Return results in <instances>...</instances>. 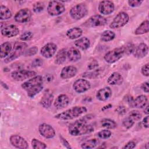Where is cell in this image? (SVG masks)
Segmentation results:
<instances>
[{
  "mask_svg": "<svg viewBox=\"0 0 149 149\" xmlns=\"http://www.w3.org/2000/svg\"><path fill=\"white\" fill-rule=\"evenodd\" d=\"M123 81V78L118 72L112 73L108 78L107 83L110 85H120Z\"/></svg>",
  "mask_w": 149,
  "mask_h": 149,
  "instance_id": "obj_22",
  "label": "cell"
},
{
  "mask_svg": "<svg viewBox=\"0 0 149 149\" xmlns=\"http://www.w3.org/2000/svg\"><path fill=\"white\" fill-rule=\"evenodd\" d=\"M32 16L31 10L28 8H23L19 10L15 15V20L20 23H24L30 20Z\"/></svg>",
  "mask_w": 149,
  "mask_h": 149,
  "instance_id": "obj_11",
  "label": "cell"
},
{
  "mask_svg": "<svg viewBox=\"0 0 149 149\" xmlns=\"http://www.w3.org/2000/svg\"><path fill=\"white\" fill-rule=\"evenodd\" d=\"M134 123V120H133L130 116L125 118L122 122V125L126 129H130L133 126Z\"/></svg>",
  "mask_w": 149,
  "mask_h": 149,
  "instance_id": "obj_38",
  "label": "cell"
},
{
  "mask_svg": "<svg viewBox=\"0 0 149 149\" xmlns=\"http://www.w3.org/2000/svg\"><path fill=\"white\" fill-rule=\"evenodd\" d=\"M112 95V90L109 87H105L100 89L97 94L96 97L100 101L108 100Z\"/></svg>",
  "mask_w": 149,
  "mask_h": 149,
  "instance_id": "obj_21",
  "label": "cell"
},
{
  "mask_svg": "<svg viewBox=\"0 0 149 149\" xmlns=\"http://www.w3.org/2000/svg\"><path fill=\"white\" fill-rule=\"evenodd\" d=\"M65 6L57 1H49L47 6V12L49 15L52 16H59L64 12Z\"/></svg>",
  "mask_w": 149,
  "mask_h": 149,
  "instance_id": "obj_8",
  "label": "cell"
},
{
  "mask_svg": "<svg viewBox=\"0 0 149 149\" xmlns=\"http://www.w3.org/2000/svg\"><path fill=\"white\" fill-rule=\"evenodd\" d=\"M37 51H38L37 47L36 46H34V47L29 48L28 49L24 51L23 55L25 56H33V55H35L36 54H37Z\"/></svg>",
  "mask_w": 149,
  "mask_h": 149,
  "instance_id": "obj_40",
  "label": "cell"
},
{
  "mask_svg": "<svg viewBox=\"0 0 149 149\" xmlns=\"http://www.w3.org/2000/svg\"><path fill=\"white\" fill-rule=\"evenodd\" d=\"M149 31V21L146 20L143 22L134 31L136 35H140L147 33Z\"/></svg>",
  "mask_w": 149,
  "mask_h": 149,
  "instance_id": "obj_29",
  "label": "cell"
},
{
  "mask_svg": "<svg viewBox=\"0 0 149 149\" xmlns=\"http://www.w3.org/2000/svg\"><path fill=\"white\" fill-rule=\"evenodd\" d=\"M12 17V12L10 9L4 6L1 5L0 6V19L1 20H8Z\"/></svg>",
  "mask_w": 149,
  "mask_h": 149,
  "instance_id": "obj_30",
  "label": "cell"
},
{
  "mask_svg": "<svg viewBox=\"0 0 149 149\" xmlns=\"http://www.w3.org/2000/svg\"><path fill=\"white\" fill-rule=\"evenodd\" d=\"M129 20V15L124 12H119L113 19L111 24H109V27L113 29L120 28L125 26Z\"/></svg>",
  "mask_w": 149,
  "mask_h": 149,
  "instance_id": "obj_6",
  "label": "cell"
},
{
  "mask_svg": "<svg viewBox=\"0 0 149 149\" xmlns=\"http://www.w3.org/2000/svg\"><path fill=\"white\" fill-rule=\"evenodd\" d=\"M33 34L31 31H25L20 37V38L22 41H29L33 38Z\"/></svg>",
  "mask_w": 149,
  "mask_h": 149,
  "instance_id": "obj_42",
  "label": "cell"
},
{
  "mask_svg": "<svg viewBox=\"0 0 149 149\" xmlns=\"http://www.w3.org/2000/svg\"><path fill=\"white\" fill-rule=\"evenodd\" d=\"M42 65V61L41 59H40L39 58L35 59L32 62V66H33V67L40 66Z\"/></svg>",
  "mask_w": 149,
  "mask_h": 149,
  "instance_id": "obj_46",
  "label": "cell"
},
{
  "mask_svg": "<svg viewBox=\"0 0 149 149\" xmlns=\"http://www.w3.org/2000/svg\"><path fill=\"white\" fill-rule=\"evenodd\" d=\"M135 147H136V143L133 141H130L125 144V146L123 147V148L132 149V148H134Z\"/></svg>",
  "mask_w": 149,
  "mask_h": 149,
  "instance_id": "obj_49",
  "label": "cell"
},
{
  "mask_svg": "<svg viewBox=\"0 0 149 149\" xmlns=\"http://www.w3.org/2000/svg\"><path fill=\"white\" fill-rule=\"evenodd\" d=\"M98 66V63L96 61H91L90 63H88L87 68L90 70H93L95 68H97Z\"/></svg>",
  "mask_w": 149,
  "mask_h": 149,
  "instance_id": "obj_47",
  "label": "cell"
},
{
  "mask_svg": "<svg viewBox=\"0 0 149 149\" xmlns=\"http://www.w3.org/2000/svg\"><path fill=\"white\" fill-rule=\"evenodd\" d=\"M99 144V140L97 139H92L83 142L81 144V147L84 149H90L95 148Z\"/></svg>",
  "mask_w": 149,
  "mask_h": 149,
  "instance_id": "obj_32",
  "label": "cell"
},
{
  "mask_svg": "<svg viewBox=\"0 0 149 149\" xmlns=\"http://www.w3.org/2000/svg\"><path fill=\"white\" fill-rule=\"evenodd\" d=\"M19 33V28L13 24L4 27L1 30V34L3 36L8 38L16 36Z\"/></svg>",
  "mask_w": 149,
  "mask_h": 149,
  "instance_id": "obj_17",
  "label": "cell"
},
{
  "mask_svg": "<svg viewBox=\"0 0 149 149\" xmlns=\"http://www.w3.org/2000/svg\"><path fill=\"white\" fill-rule=\"evenodd\" d=\"M12 51V45L8 42H5L1 45V58H6Z\"/></svg>",
  "mask_w": 149,
  "mask_h": 149,
  "instance_id": "obj_28",
  "label": "cell"
},
{
  "mask_svg": "<svg viewBox=\"0 0 149 149\" xmlns=\"http://www.w3.org/2000/svg\"><path fill=\"white\" fill-rule=\"evenodd\" d=\"M107 23V19L100 15H95L91 16L88 20H87L83 24L84 26L93 27L104 26Z\"/></svg>",
  "mask_w": 149,
  "mask_h": 149,
  "instance_id": "obj_9",
  "label": "cell"
},
{
  "mask_svg": "<svg viewBox=\"0 0 149 149\" xmlns=\"http://www.w3.org/2000/svg\"><path fill=\"white\" fill-rule=\"evenodd\" d=\"M69 104V98L66 94H60L56 98L54 106L56 109H61L66 107Z\"/></svg>",
  "mask_w": 149,
  "mask_h": 149,
  "instance_id": "obj_20",
  "label": "cell"
},
{
  "mask_svg": "<svg viewBox=\"0 0 149 149\" xmlns=\"http://www.w3.org/2000/svg\"><path fill=\"white\" fill-rule=\"evenodd\" d=\"M31 146L34 149H44L47 148V146L44 143L36 139H32Z\"/></svg>",
  "mask_w": 149,
  "mask_h": 149,
  "instance_id": "obj_36",
  "label": "cell"
},
{
  "mask_svg": "<svg viewBox=\"0 0 149 149\" xmlns=\"http://www.w3.org/2000/svg\"><path fill=\"white\" fill-rule=\"evenodd\" d=\"M101 125L107 129H113L117 126L116 123L112 119L104 118L101 120Z\"/></svg>",
  "mask_w": 149,
  "mask_h": 149,
  "instance_id": "obj_33",
  "label": "cell"
},
{
  "mask_svg": "<svg viewBox=\"0 0 149 149\" xmlns=\"http://www.w3.org/2000/svg\"><path fill=\"white\" fill-rule=\"evenodd\" d=\"M148 52V45L144 42H141L135 47L133 53L134 57L137 58H142L147 55Z\"/></svg>",
  "mask_w": 149,
  "mask_h": 149,
  "instance_id": "obj_18",
  "label": "cell"
},
{
  "mask_svg": "<svg viewBox=\"0 0 149 149\" xmlns=\"http://www.w3.org/2000/svg\"><path fill=\"white\" fill-rule=\"evenodd\" d=\"M38 131L40 134L46 139H51L55 135L54 129L50 125L45 123L40 125Z\"/></svg>",
  "mask_w": 149,
  "mask_h": 149,
  "instance_id": "obj_13",
  "label": "cell"
},
{
  "mask_svg": "<svg viewBox=\"0 0 149 149\" xmlns=\"http://www.w3.org/2000/svg\"><path fill=\"white\" fill-rule=\"evenodd\" d=\"M90 115L76 120L71 123L68 128L69 133L73 136H82L93 132L94 130L93 126L88 123L90 119Z\"/></svg>",
  "mask_w": 149,
  "mask_h": 149,
  "instance_id": "obj_1",
  "label": "cell"
},
{
  "mask_svg": "<svg viewBox=\"0 0 149 149\" xmlns=\"http://www.w3.org/2000/svg\"><path fill=\"white\" fill-rule=\"evenodd\" d=\"M81 56L79 50L74 47L70 48L67 51V57L70 62H76L80 59Z\"/></svg>",
  "mask_w": 149,
  "mask_h": 149,
  "instance_id": "obj_23",
  "label": "cell"
},
{
  "mask_svg": "<svg viewBox=\"0 0 149 149\" xmlns=\"http://www.w3.org/2000/svg\"><path fill=\"white\" fill-rule=\"evenodd\" d=\"M115 37V34L111 30H105L101 34V39L103 41L108 42L113 40Z\"/></svg>",
  "mask_w": 149,
  "mask_h": 149,
  "instance_id": "obj_34",
  "label": "cell"
},
{
  "mask_svg": "<svg viewBox=\"0 0 149 149\" xmlns=\"http://www.w3.org/2000/svg\"><path fill=\"white\" fill-rule=\"evenodd\" d=\"M67 56V52L65 49H62L59 50L56 55L55 57V63L58 65L62 64L65 62Z\"/></svg>",
  "mask_w": 149,
  "mask_h": 149,
  "instance_id": "obj_31",
  "label": "cell"
},
{
  "mask_svg": "<svg viewBox=\"0 0 149 149\" xmlns=\"http://www.w3.org/2000/svg\"><path fill=\"white\" fill-rule=\"evenodd\" d=\"M43 79H44V81L45 80L47 81H51L53 79V76L50 74H47L43 77Z\"/></svg>",
  "mask_w": 149,
  "mask_h": 149,
  "instance_id": "obj_53",
  "label": "cell"
},
{
  "mask_svg": "<svg viewBox=\"0 0 149 149\" xmlns=\"http://www.w3.org/2000/svg\"><path fill=\"white\" fill-rule=\"evenodd\" d=\"M53 100H54L53 94L51 93L47 92L42 97L40 101V104L44 108H48L51 107L52 102L53 101Z\"/></svg>",
  "mask_w": 149,
  "mask_h": 149,
  "instance_id": "obj_25",
  "label": "cell"
},
{
  "mask_svg": "<svg viewBox=\"0 0 149 149\" xmlns=\"http://www.w3.org/2000/svg\"><path fill=\"white\" fill-rule=\"evenodd\" d=\"M117 112L120 115H123L126 112V109L124 106H119L118 108L116 109Z\"/></svg>",
  "mask_w": 149,
  "mask_h": 149,
  "instance_id": "obj_50",
  "label": "cell"
},
{
  "mask_svg": "<svg viewBox=\"0 0 149 149\" xmlns=\"http://www.w3.org/2000/svg\"><path fill=\"white\" fill-rule=\"evenodd\" d=\"M135 47L133 44L132 43H128L126 45L125 47H124L125 49V54L126 55H130L133 52L134 50Z\"/></svg>",
  "mask_w": 149,
  "mask_h": 149,
  "instance_id": "obj_43",
  "label": "cell"
},
{
  "mask_svg": "<svg viewBox=\"0 0 149 149\" xmlns=\"http://www.w3.org/2000/svg\"><path fill=\"white\" fill-rule=\"evenodd\" d=\"M144 113H145V114H146L147 115H148V113H149V111H148V105H147V106H146V108H145V109H144Z\"/></svg>",
  "mask_w": 149,
  "mask_h": 149,
  "instance_id": "obj_54",
  "label": "cell"
},
{
  "mask_svg": "<svg viewBox=\"0 0 149 149\" xmlns=\"http://www.w3.org/2000/svg\"><path fill=\"white\" fill-rule=\"evenodd\" d=\"M115 9L114 3L111 1H101L98 5L99 12L104 15H108L112 13Z\"/></svg>",
  "mask_w": 149,
  "mask_h": 149,
  "instance_id": "obj_16",
  "label": "cell"
},
{
  "mask_svg": "<svg viewBox=\"0 0 149 149\" xmlns=\"http://www.w3.org/2000/svg\"><path fill=\"white\" fill-rule=\"evenodd\" d=\"M9 140L12 145L16 148L25 149L29 147L27 141L23 137L17 134L12 135L9 138Z\"/></svg>",
  "mask_w": 149,
  "mask_h": 149,
  "instance_id": "obj_14",
  "label": "cell"
},
{
  "mask_svg": "<svg viewBox=\"0 0 149 149\" xmlns=\"http://www.w3.org/2000/svg\"><path fill=\"white\" fill-rule=\"evenodd\" d=\"M27 44L24 42H15L10 54L5 59V63H9L23 54L26 50Z\"/></svg>",
  "mask_w": 149,
  "mask_h": 149,
  "instance_id": "obj_4",
  "label": "cell"
},
{
  "mask_svg": "<svg viewBox=\"0 0 149 149\" xmlns=\"http://www.w3.org/2000/svg\"><path fill=\"white\" fill-rule=\"evenodd\" d=\"M111 132L108 129H104L100 131L97 133V136L99 138L102 139H107L111 136Z\"/></svg>",
  "mask_w": 149,
  "mask_h": 149,
  "instance_id": "obj_39",
  "label": "cell"
},
{
  "mask_svg": "<svg viewBox=\"0 0 149 149\" xmlns=\"http://www.w3.org/2000/svg\"><path fill=\"white\" fill-rule=\"evenodd\" d=\"M56 49L57 45L55 43L49 42L41 48L40 53L43 57L45 58H49L55 54Z\"/></svg>",
  "mask_w": 149,
  "mask_h": 149,
  "instance_id": "obj_15",
  "label": "cell"
},
{
  "mask_svg": "<svg viewBox=\"0 0 149 149\" xmlns=\"http://www.w3.org/2000/svg\"><path fill=\"white\" fill-rule=\"evenodd\" d=\"M91 87L90 83L86 79H79L76 80L73 84V88L78 93H83L88 90Z\"/></svg>",
  "mask_w": 149,
  "mask_h": 149,
  "instance_id": "obj_12",
  "label": "cell"
},
{
  "mask_svg": "<svg viewBox=\"0 0 149 149\" xmlns=\"http://www.w3.org/2000/svg\"><path fill=\"white\" fill-rule=\"evenodd\" d=\"M70 15L75 20H80L87 13V8L84 3H78L73 6L70 10Z\"/></svg>",
  "mask_w": 149,
  "mask_h": 149,
  "instance_id": "obj_7",
  "label": "cell"
},
{
  "mask_svg": "<svg viewBox=\"0 0 149 149\" xmlns=\"http://www.w3.org/2000/svg\"><path fill=\"white\" fill-rule=\"evenodd\" d=\"M141 89L146 93H148L149 92V86H148V82H144L141 84Z\"/></svg>",
  "mask_w": 149,
  "mask_h": 149,
  "instance_id": "obj_51",
  "label": "cell"
},
{
  "mask_svg": "<svg viewBox=\"0 0 149 149\" xmlns=\"http://www.w3.org/2000/svg\"><path fill=\"white\" fill-rule=\"evenodd\" d=\"M36 75V73L33 70H20L13 71L11 73L12 78L17 81H23L26 79L33 77Z\"/></svg>",
  "mask_w": 149,
  "mask_h": 149,
  "instance_id": "obj_10",
  "label": "cell"
},
{
  "mask_svg": "<svg viewBox=\"0 0 149 149\" xmlns=\"http://www.w3.org/2000/svg\"><path fill=\"white\" fill-rule=\"evenodd\" d=\"M129 116H130L133 120H139L141 118V114L140 113L139 111L137 110H133L132 111L129 115Z\"/></svg>",
  "mask_w": 149,
  "mask_h": 149,
  "instance_id": "obj_41",
  "label": "cell"
},
{
  "mask_svg": "<svg viewBox=\"0 0 149 149\" xmlns=\"http://www.w3.org/2000/svg\"><path fill=\"white\" fill-rule=\"evenodd\" d=\"M142 124L143 126L146 128H148V116H146L142 121Z\"/></svg>",
  "mask_w": 149,
  "mask_h": 149,
  "instance_id": "obj_52",
  "label": "cell"
},
{
  "mask_svg": "<svg viewBox=\"0 0 149 149\" xmlns=\"http://www.w3.org/2000/svg\"><path fill=\"white\" fill-rule=\"evenodd\" d=\"M45 5L42 2H37L33 4V9L35 13H40L44 9Z\"/></svg>",
  "mask_w": 149,
  "mask_h": 149,
  "instance_id": "obj_37",
  "label": "cell"
},
{
  "mask_svg": "<svg viewBox=\"0 0 149 149\" xmlns=\"http://www.w3.org/2000/svg\"><path fill=\"white\" fill-rule=\"evenodd\" d=\"M148 99L146 95H140L137 96L133 101V105L137 108H143L147 104Z\"/></svg>",
  "mask_w": 149,
  "mask_h": 149,
  "instance_id": "obj_27",
  "label": "cell"
},
{
  "mask_svg": "<svg viewBox=\"0 0 149 149\" xmlns=\"http://www.w3.org/2000/svg\"><path fill=\"white\" fill-rule=\"evenodd\" d=\"M77 72V69L73 66H66L62 68L60 76L63 79H68L74 77Z\"/></svg>",
  "mask_w": 149,
  "mask_h": 149,
  "instance_id": "obj_19",
  "label": "cell"
},
{
  "mask_svg": "<svg viewBox=\"0 0 149 149\" xmlns=\"http://www.w3.org/2000/svg\"><path fill=\"white\" fill-rule=\"evenodd\" d=\"M124 54V47H121L114 48L108 51L105 54L104 58L107 62L109 63H113L120 59Z\"/></svg>",
  "mask_w": 149,
  "mask_h": 149,
  "instance_id": "obj_5",
  "label": "cell"
},
{
  "mask_svg": "<svg viewBox=\"0 0 149 149\" xmlns=\"http://www.w3.org/2000/svg\"><path fill=\"white\" fill-rule=\"evenodd\" d=\"M149 64L147 63L146 64H145L144 65H143L141 68V73L145 76H147V77H148L149 76Z\"/></svg>",
  "mask_w": 149,
  "mask_h": 149,
  "instance_id": "obj_45",
  "label": "cell"
},
{
  "mask_svg": "<svg viewBox=\"0 0 149 149\" xmlns=\"http://www.w3.org/2000/svg\"><path fill=\"white\" fill-rule=\"evenodd\" d=\"M74 45L81 50H86L89 48L90 45V41L88 38L83 37L76 40L74 41Z\"/></svg>",
  "mask_w": 149,
  "mask_h": 149,
  "instance_id": "obj_26",
  "label": "cell"
},
{
  "mask_svg": "<svg viewBox=\"0 0 149 149\" xmlns=\"http://www.w3.org/2000/svg\"><path fill=\"white\" fill-rule=\"evenodd\" d=\"M100 74V69H95L94 71L86 72L82 74V76L87 79L97 78Z\"/></svg>",
  "mask_w": 149,
  "mask_h": 149,
  "instance_id": "obj_35",
  "label": "cell"
},
{
  "mask_svg": "<svg viewBox=\"0 0 149 149\" xmlns=\"http://www.w3.org/2000/svg\"><path fill=\"white\" fill-rule=\"evenodd\" d=\"M82 34H83V30L78 27H72L69 29L66 33V36L69 39H71V40H74V39L80 37Z\"/></svg>",
  "mask_w": 149,
  "mask_h": 149,
  "instance_id": "obj_24",
  "label": "cell"
},
{
  "mask_svg": "<svg viewBox=\"0 0 149 149\" xmlns=\"http://www.w3.org/2000/svg\"><path fill=\"white\" fill-rule=\"evenodd\" d=\"M43 77L41 76H35L29 79L22 84V87L27 91L30 97H34L41 92L43 88Z\"/></svg>",
  "mask_w": 149,
  "mask_h": 149,
  "instance_id": "obj_2",
  "label": "cell"
},
{
  "mask_svg": "<svg viewBox=\"0 0 149 149\" xmlns=\"http://www.w3.org/2000/svg\"><path fill=\"white\" fill-rule=\"evenodd\" d=\"M87 112V108L83 106H76L69 108L55 116L59 120H71L79 117Z\"/></svg>",
  "mask_w": 149,
  "mask_h": 149,
  "instance_id": "obj_3",
  "label": "cell"
},
{
  "mask_svg": "<svg viewBox=\"0 0 149 149\" xmlns=\"http://www.w3.org/2000/svg\"><path fill=\"white\" fill-rule=\"evenodd\" d=\"M59 137H60V140H61L62 144L63 145V146H65V147L66 148H72L70 145L69 144V143H68V141L65 138H63V137L62 136H60Z\"/></svg>",
  "mask_w": 149,
  "mask_h": 149,
  "instance_id": "obj_48",
  "label": "cell"
},
{
  "mask_svg": "<svg viewBox=\"0 0 149 149\" xmlns=\"http://www.w3.org/2000/svg\"><path fill=\"white\" fill-rule=\"evenodd\" d=\"M143 1L140 0H129L127 1V3L130 6L132 7H137L139 6L142 3Z\"/></svg>",
  "mask_w": 149,
  "mask_h": 149,
  "instance_id": "obj_44",
  "label": "cell"
}]
</instances>
